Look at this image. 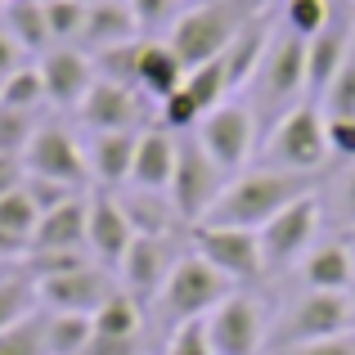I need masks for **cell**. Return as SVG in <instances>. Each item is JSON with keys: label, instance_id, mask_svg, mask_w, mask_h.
<instances>
[{"label": "cell", "instance_id": "1", "mask_svg": "<svg viewBox=\"0 0 355 355\" xmlns=\"http://www.w3.org/2000/svg\"><path fill=\"white\" fill-rule=\"evenodd\" d=\"M324 184V175H302L284 171V166L252 162L248 171L230 175V184L220 189L216 207L207 211L202 225H234V230H261L266 220H275L284 207H293L297 198L315 193Z\"/></svg>", "mask_w": 355, "mask_h": 355}, {"label": "cell", "instance_id": "2", "mask_svg": "<svg viewBox=\"0 0 355 355\" xmlns=\"http://www.w3.org/2000/svg\"><path fill=\"white\" fill-rule=\"evenodd\" d=\"M266 0H202V5L184 9L175 18V27L166 32V45L180 54L184 68L211 63L230 50V41L261 14Z\"/></svg>", "mask_w": 355, "mask_h": 355}, {"label": "cell", "instance_id": "3", "mask_svg": "<svg viewBox=\"0 0 355 355\" xmlns=\"http://www.w3.org/2000/svg\"><path fill=\"white\" fill-rule=\"evenodd\" d=\"M230 293H239V288L230 284L211 261H202L193 248H184V257L175 261L171 279L162 284V293H157L153 306H148V315H153V324L162 333H171V329H180V324L207 320Z\"/></svg>", "mask_w": 355, "mask_h": 355}, {"label": "cell", "instance_id": "4", "mask_svg": "<svg viewBox=\"0 0 355 355\" xmlns=\"http://www.w3.org/2000/svg\"><path fill=\"white\" fill-rule=\"evenodd\" d=\"M248 90H252V113H257L261 126H275L288 108L306 104V36L288 32L279 23Z\"/></svg>", "mask_w": 355, "mask_h": 355}, {"label": "cell", "instance_id": "5", "mask_svg": "<svg viewBox=\"0 0 355 355\" xmlns=\"http://www.w3.org/2000/svg\"><path fill=\"white\" fill-rule=\"evenodd\" d=\"M257 162L284 166V171H302V175H329L324 166L333 157H329V117H324V108L311 104V99L288 108L275 126H266Z\"/></svg>", "mask_w": 355, "mask_h": 355}, {"label": "cell", "instance_id": "6", "mask_svg": "<svg viewBox=\"0 0 355 355\" xmlns=\"http://www.w3.org/2000/svg\"><path fill=\"white\" fill-rule=\"evenodd\" d=\"M355 333V311L347 293H306L297 288L284 306L270 315V355L284 347H302V342H324Z\"/></svg>", "mask_w": 355, "mask_h": 355}, {"label": "cell", "instance_id": "7", "mask_svg": "<svg viewBox=\"0 0 355 355\" xmlns=\"http://www.w3.org/2000/svg\"><path fill=\"white\" fill-rule=\"evenodd\" d=\"M320 189H324V184H320ZM320 189L306 193V198H297L293 207H284L275 220H266V225L257 230L261 257H266V275H270V279L297 270V266H302V257L315 248V243H320L324 230H329V216H324Z\"/></svg>", "mask_w": 355, "mask_h": 355}, {"label": "cell", "instance_id": "8", "mask_svg": "<svg viewBox=\"0 0 355 355\" xmlns=\"http://www.w3.org/2000/svg\"><path fill=\"white\" fill-rule=\"evenodd\" d=\"M270 297L261 288H239L207 315V342L216 355H270Z\"/></svg>", "mask_w": 355, "mask_h": 355}, {"label": "cell", "instance_id": "9", "mask_svg": "<svg viewBox=\"0 0 355 355\" xmlns=\"http://www.w3.org/2000/svg\"><path fill=\"white\" fill-rule=\"evenodd\" d=\"M225 184H230V175L207 157V148L198 144V135H193V130L180 135V148H175V175H171V189L166 193H171L184 230H193V225L207 220V211L216 207V198H220Z\"/></svg>", "mask_w": 355, "mask_h": 355}, {"label": "cell", "instance_id": "10", "mask_svg": "<svg viewBox=\"0 0 355 355\" xmlns=\"http://www.w3.org/2000/svg\"><path fill=\"white\" fill-rule=\"evenodd\" d=\"M198 144L207 148V157L220 166L225 175H239L252 166V153L261 148V121L252 113V104L243 99H225L220 108H211L198 121Z\"/></svg>", "mask_w": 355, "mask_h": 355}, {"label": "cell", "instance_id": "11", "mask_svg": "<svg viewBox=\"0 0 355 355\" xmlns=\"http://www.w3.org/2000/svg\"><path fill=\"white\" fill-rule=\"evenodd\" d=\"M189 248L202 261L220 270L234 288H261L266 284V257H261V239L257 230H234V225H193L189 230Z\"/></svg>", "mask_w": 355, "mask_h": 355}, {"label": "cell", "instance_id": "12", "mask_svg": "<svg viewBox=\"0 0 355 355\" xmlns=\"http://www.w3.org/2000/svg\"><path fill=\"white\" fill-rule=\"evenodd\" d=\"M23 171L27 175H45V180L72 184V189H95L90 184V166H86V139L63 121H41L23 153Z\"/></svg>", "mask_w": 355, "mask_h": 355}, {"label": "cell", "instance_id": "13", "mask_svg": "<svg viewBox=\"0 0 355 355\" xmlns=\"http://www.w3.org/2000/svg\"><path fill=\"white\" fill-rule=\"evenodd\" d=\"M184 248H189V234H175V239H135L126 248V257H121V266H117V288H121V293H130L135 302L153 306L157 293H162V284L171 279L175 261L184 257Z\"/></svg>", "mask_w": 355, "mask_h": 355}, {"label": "cell", "instance_id": "14", "mask_svg": "<svg viewBox=\"0 0 355 355\" xmlns=\"http://www.w3.org/2000/svg\"><path fill=\"white\" fill-rule=\"evenodd\" d=\"M113 293H117V275L95 266V261H86L77 270H63V275L36 279L41 311H59V315H95Z\"/></svg>", "mask_w": 355, "mask_h": 355}, {"label": "cell", "instance_id": "15", "mask_svg": "<svg viewBox=\"0 0 355 355\" xmlns=\"http://www.w3.org/2000/svg\"><path fill=\"white\" fill-rule=\"evenodd\" d=\"M77 126L86 135L95 130H144L148 126V99L135 86H117V81H99L86 90L77 108Z\"/></svg>", "mask_w": 355, "mask_h": 355}, {"label": "cell", "instance_id": "16", "mask_svg": "<svg viewBox=\"0 0 355 355\" xmlns=\"http://www.w3.org/2000/svg\"><path fill=\"white\" fill-rule=\"evenodd\" d=\"M36 68H41V81H45V99L59 113H77L86 90L95 86V63L81 45H50L36 59Z\"/></svg>", "mask_w": 355, "mask_h": 355}, {"label": "cell", "instance_id": "17", "mask_svg": "<svg viewBox=\"0 0 355 355\" xmlns=\"http://www.w3.org/2000/svg\"><path fill=\"white\" fill-rule=\"evenodd\" d=\"M130 243H135V230H130L117 193L113 189H90V216H86V252H90V261L117 275V266H121V257H126Z\"/></svg>", "mask_w": 355, "mask_h": 355}, {"label": "cell", "instance_id": "18", "mask_svg": "<svg viewBox=\"0 0 355 355\" xmlns=\"http://www.w3.org/2000/svg\"><path fill=\"white\" fill-rule=\"evenodd\" d=\"M297 288L306 293H351L355 288V248L347 234L320 239L297 266Z\"/></svg>", "mask_w": 355, "mask_h": 355}, {"label": "cell", "instance_id": "19", "mask_svg": "<svg viewBox=\"0 0 355 355\" xmlns=\"http://www.w3.org/2000/svg\"><path fill=\"white\" fill-rule=\"evenodd\" d=\"M351 41H355L351 14H333L329 27H324V32H315L311 41H306V99H311V104H320L324 90L333 86L342 59L351 54Z\"/></svg>", "mask_w": 355, "mask_h": 355}, {"label": "cell", "instance_id": "20", "mask_svg": "<svg viewBox=\"0 0 355 355\" xmlns=\"http://www.w3.org/2000/svg\"><path fill=\"white\" fill-rule=\"evenodd\" d=\"M135 144L139 130H95L86 135V166L95 189H126L130 166H135Z\"/></svg>", "mask_w": 355, "mask_h": 355}, {"label": "cell", "instance_id": "21", "mask_svg": "<svg viewBox=\"0 0 355 355\" xmlns=\"http://www.w3.org/2000/svg\"><path fill=\"white\" fill-rule=\"evenodd\" d=\"M175 148H180V135H171L166 126L148 121V126L139 130V144H135L130 184H135V189L166 193V189H171V175H175Z\"/></svg>", "mask_w": 355, "mask_h": 355}, {"label": "cell", "instance_id": "22", "mask_svg": "<svg viewBox=\"0 0 355 355\" xmlns=\"http://www.w3.org/2000/svg\"><path fill=\"white\" fill-rule=\"evenodd\" d=\"M117 202H121V211H126L135 239L189 234L184 220H180V211H175V202H171V193H153V189H135V184H126V189H117Z\"/></svg>", "mask_w": 355, "mask_h": 355}, {"label": "cell", "instance_id": "23", "mask_svg": "<svg viewBox=\"0 0 355 355\" xmlns=\"http://www.w3.org/2000/svg\"><path fill=\"white\" fill-rule=\"evenodd\" d=\"M275 27H279V18L275 14H257L248 27L230 41V50L220 54V63H225V77H230V90H248L252 86V77H257V68H261V59H266V50H270V36H275Z\"/></svg>", "mask_w": 355, "mask_h": 355}, {"label": "cell", "instance_id": "24", "mask_svg": "<svg viewBox=\"0 0 355 355\" xmlns=\"http://www.w3.org/2000/svg\"><path fill=\"white\" fill-rule=\"evenodd\" d=\"M86 216H90V193H77L72 202L45 211L32 234V252H86Z\"/></svg>", "mask_w": 355, "mask_h": 355}, {"label": "cell", "instance_id": "25", "mask_svg": "<svg viewBox=\"0 0 355 355\" xmlns=\"http://www.w3.org/2000/svg\"><path fill=\"white\" fill-rule=\"evenodd\" d=\"M139 41V23L130 14L126 0H90L86 9V27H81V50L99 54V50H113V45Z\"/></svg>", "mask_w": 355, "mask_h": 355}, {"label": "cell", "instance_id": "26", "mask_svg": "<svg viewBox=\"0 0 355 355\" xmlns=\"http://www.w3.org/2000/svg\"><path fill=\"white\" fill-rule=\"evenodd\" d=\"M184 63H180V54L166 45V36L162 41H144L139 45V72H135V86H139V95L148 99V104H162L166 95H175V90L184 86Z\"/></svg>", "mask_w": 355, "mask_h": 355}, {"label": "cell", "instance_id": "27", "mask_svg": "<svg viewBox=\"0 0 355 355\" xmlns=\"http://www.w3.org/2000/svg\"><path fill=\"white\" fill-rule=\"evenodd\" d=\"M90 329H95L99 342H144V329H148V306L135 302L130 293H117L90 315Z\"/></svg>", "mask_w": 355, "mask_h": 355}, {"label": "cell", "instance_id": "28", "mask_svg": "<svg viewBox=\"0 0 355 355\" xmlns=\"http://www.w3.org/2000/svg\"><path fill=\"white\" fill-rule=\"evenodd\" d=\"M0 14H5V23H0V27H5V32L14 36L27 54L41 59V54L54 45L50 41V23H45V0H9Z\"/></svg>", "mask_w": 355, "mask_h": 355}, {"label": "cell", "instance_id": "29", "mask_svg": "<svg viewBox=\"0 0 355 355\" xmlns=\"http://www.w3.org/2000/svg\"><path fill=\"white\" fill-rule=\"evenodd\" d=\"M41 311V297H36V279L27 275L23 266L0 270V333L14 329L18 320Z\"/></svg>", "mask_w": 355, "mask_h": 355}, {"label": "cell", "instance_id": "30", "mask_svg": "<svg viewBox=\"0 0 355 355\" xmlns=\"http://www.w3.org/2000/svg\"><path fill=\"white\" fill-rule=\"evenodd\" d=\"M324 216H329V230L333 234H355V162L342 166L338 175H324Z\"/></svg>", "mask_w": 355, "mask_h": 355}, {"label": "cell", "instance_id": "31", "mask_svg": "<svg viewBox=\"0 0 355 355\" xmlns=\"http://www.w3.org/2000/svg\"><path fill=\"white\" fill-rule=\"evenodd\" d=\"M45 315V347L50 355H86V347L95 342L90 315H59V311H41Z\"/></svg>", "mask_w": 355, "mask_h": 355}, {"label": "cell", "instance_id": "32", "mask_svg": "<svg viewBox=\"0 0 355 355\" xmlns=\"http://www.w3.org/2000/svg\"><path fill=\"white\" fill-rule=\"evenodd\" d=\"M184 90H189L193 99H198L202 113H211V108H220L225 99H234V90H230V77H225V63L211 59V63H198V68L184 72Z\"/></svg>", "mask_w": 355, "mask_h": 355}, {"label": "cell", "instance_id": "33", "mask_svg": "<svg viewBox=\"0 0 355 355\" xmlns=\"http://www.w3.org/2000/svg\"><path fill=\"white\" fill-rule=\"evenodd\" d=\"M0 104H5V108H18V113H41V108H50L41 68H36V63H23V68H18L14 77L0 86Z\"/></svg>", "mask_w": 355, "mask_h": 355}, {"label": "cell", "instance_id": "34", "mask_svg": "<svg viewBox=\"0 0 355 355\" xmlns=\"http://www.w3.org/2000/svg\"><path fill=\"white\" fill-rule=\"evenodd\" d=\"M333 14H338L333 0H279V23H284L288 32L306 36V41H311L315 32H324Z\"/></svg>", "mask_w": 355, "mask_h": 355}, {"label": "cell", "instance_id": "35", "mask_svg": "<svg viewBox=\"0 0 355 355\" xmlns=\"http://www.w3.org/2000/svg\"><path fill=\"white\" fill-rule=\"evenodd\" d=\"M139 45H144V36H139V41H126V45H113V50L90 54V63H95V77H99V81H117V86H135ZM135 90H139V86H135Z\"/></svg>", "mask_w": 355, "mask_h": 355}, {"label": "cell", "instance_id": "36", "mask_svg": "<svg viewBox=\"0 0 355 355\" xmlns=\"http://www.w3.org/2000/svg\"><path fill=\"white\" fill-rule=\"evenodd\" d=\"M86 9H90V0H45L50 41L54 45H77L81 41V27H86Z\"/></svg>", "mask_w": 355, "mask_h": 355}, {"label": "cell", "instance_id": "37", "mask_svg": "<svg viewBox=\"0 0 355 355\" xmlns=\"http://www.w3.org/2000/svg\"><path fill=\"white\" fill-rule=\"evenodd\" d=\"M36 225H41V211H36V202L27 198V189L18 184V189H9L5 198H0V230L14 239H27L32 243Z\"/></svg>", "mask_w": 355, "mask_h": 355}, {"label": "cell", "instance_id": "38", "mask_svg": "<svg viewBox=\"0 0 355 355\" xmlns=\"http://www.w3.org/2000/svg\"><path fill=\"white\" fill-rule=\"evenodd\" d=\"M202 117H207V113H202V108H198V99H193L189 95V90H175V95H166L162 99V104H157V126H166V130H171V135H189V130H198V121Z\"/></svg>", "mask_w": 355, "mask_h": 355}, {"label": "cell", "instance_id": "39", "mask_svg": "<svg viewBox=\"0 0 355 355\" xmlns=\"http://www.w3.org/2000/svg\"><path fill=\"white\" fill-rule=\"evenodd\" d=\"M0 355H50V347H45V315L36 311L0 333Z\"/></svg>", "mask_w": 355, "mask_h": 355}, {"label": "cell", "instance_id": "40", "mask_svg": "<svg viewBox=\"0 0 355 355\" xmlns=\"http://www.w3.org/2000/svg\"><path fill=\"white\" fill-rule=\"evenodd\" d=\"M320 108L324 117H355V41H351V54L342 59L338 77H333V86L324 90Z\"/></svg>", "mask_w": 355, "mask_h": 355}, {"label": "cell", "instance_id": "41", "mask_svg": "<svg viewBox=\"0 0 355 355\" xmlns=\"http://www.w3.org/2000/svg\"><path fill=\"white\" fill-rule=\"evenodd\" d=\"M130 5V14H135V23H139V36H157V32H171L175 27V18L184 14L180 9V0H126Z\"/></svg>", "mask_w": 355, "mask_h": 355}, {"label": "cell", "instance_id": "42", "mask_svg": "<svg viewBox=\"0 0 355 355\" xmlns=\"http://www.w3.org/2000/svg\"><path fill=\"white\" fill-rule=\"evenodd\" d=\"M23 189H27V198L36 202V211H54V207H63V202H72L77 193H86V189H72V184H59V180H45V175H23Z\"/></svg>", "mask_w": 355, "mask_h": 355}, {"label": "cell", "instance_id": "43", "mask_svg": "<svg viewBox=\"0 0 355 355\" xmlns=\"http://www.w3.org/2000/svg\"><path fill=\"white\" fill-rule=\"evenodd\" d=\"M162 355H216L207 342V324L193 320V324H180V329L166 333V351Z\"/></svg>", "mask_w": 355, "mask_h": 355}, {"label": "cell", "instance_id": "44", "mask_svg": "<svg viewBox=\"0 0 355 355\" xmlns=\"http://www.w3.org/2000/svg\"><path fill=\"white\" fill-rule=\"evenodd\" d=\"M329 157L342 166L355 162V117H329Z\"/></svg>", "mask_w": 355, "mask_h": 355}, {"label": "cell", "instance_id": "45", "mask_svg": "<svg viewBox=\"0 0 355 355\" xmlns=\"http://www.w3.org/2000/svg\"><path fill=\"white\" fill-rule=\"evenodd\" d=\"M275 355H355V333L342 338H324V342H302V347H284Z\"/></svg>", "mask_w": 355, "mask_h": 355}, {"label": "cell", "instance_id": "46", "mask_svg": "<svg viewBox=\"0 0 355 355\" xmlns=\"http://www.w3.org/2000/svg\"><path fill=\"white\" fill-rule=\"evenodd\" d=\"M27 59H32V54H27V50H23V45H18V41H14V36H9V32H5V27H0V86H5V81H9V77H14V72H18V68H23V63H27Z\"/></svg>", "mask_w": 355, "mask_h": 355}, {"label": "cell", "instance_id": "47", "mask_svg": "<svg viewBox=\"0 0 355 355\" xmlns=\"http://www.w3.org/2000/svg\"><path fill=\"white\" fill-rule=\"evenodd\" d=\"M23 157H9V153H0V198H5L9 189H18L23 184Z\"/></svg>", "mask_w": 355, "mask_h": 355}, {"label": "cell", "instance_id": "48", "mask_svg": "<svg viewBox=\"0 0 355 355\" xmlns=\"http://www.w3.org/2000/svg\"><path fill=\"white\" fill-rule=\"evenodd\" d=\"M347 297H351V311H355V288H351V293H347Z\"/></svg>", "mask_w": 355, "mask_h": 355}, {"label": "cell", "instance_id": "49", "mask_svg": "<svg viewBox=\"0 0 355 355\" xmlns=\"http://www.w3.org/2000/svg\"><path fill=\"white\" fill-rule=\"evenodd\" d=\"M5 5H9V0H0V9H5Z\"/></svg>", "mask_w": 355, "mask_h": 355}, {"label": "cell", "instance_id": "50", "mask_svg": "<svg viewBox=\"0 0 355 355\" xmlns=\"http://www.w3.org/2000/svg\"><path fill=\"white\" fill-rule=\"evenodd\" d=\"M0 270H14V266H0Z\"/></svg>", "mask_w": 355, "mask_h": 355}, {"label": "cell", "instance_id": "51", "mask_svg": "<svg viewBox=\"0 0 355 355\" xmlns=\"http://www.w3.org/2000/svg\"><path fill=\"white\" fill-rule=\"evenodd\" d=\"M351 243H355V234H351Z\"/></svg>", "mask_w": 355, "mask_h": 355}, {"label": "cell", "instance_id": "52", "mask_svg": "<svg viewBox=\"0 0 355 355\" xmlns=\"http://www.w3.org/2000/svg\"><path fill=\"white\" fill-rule=\"evenodd\" d=\"M351 248H355V243H351Z\"/></svg>", "mask_w": 355, "mask_h": 355}]
</instances>
